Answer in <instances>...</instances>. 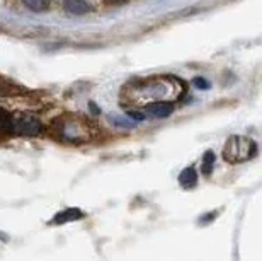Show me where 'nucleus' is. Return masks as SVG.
Segmentation results:
<instances>
[{"label":"nucleus","instance_id":"423d86ee","mask_svg":"<svg viewBox=\"0 0 262 261\" xmlns=\"http://www.w3.org/2000/svg\"><path fill=\"white\" fill-rule=\"evenodd\" d=\"M83 212L80 208H65V210L58 212L56 215L51 218V226H63V224H68V222H75V220H80L83 218Z\"/></svg>","mask_w":262,"mask_h":261},{"label":"nucleus","instance_id":"f8f14e48","mask_svg":"<svg viewBox=\"0 0 262 261\" xmlns=\"http://www.w3.org/2000/svg\"><path fill=\"white\" fill-rule=\"evenodd\" d=\"M192 84H194L198 89H208V87H209L208 81H204L203 77H196V79L192 81Z\"/></svg>","mask_w":262,"mask_h":261},{"label":"nucleus","instance_id":"1a4fd4ad","mask_svg":"<svg viewBox=\"0 0 262 261\" xmlns=\"http://www.w3.org/2000/svg\"><path fill=\"white\" fill-rule=\"evenodd\" d=\"M23 4L33 12H45L50 9L51 0H23Z\"/></svg>","mask_w":262,"mask_h":261},{"label":"nucleus","instance_id":"4468645a","mask_svg":"<svg viewBox=\"0 0 262 261\" xmlns=\"http://www.w3.org/2000/svg\"><path fill=\"white\" fill-rule=\"evenodd\" d=\"M107 5H123V4H126L128 0H104Z\"/></svg>","mask_w":262,"mask_h":261},{"label":"nucleus","instance_id":"20e7f679","mask_svg":"<svg viewBox=\"0 0 262 261\" xmlns=\"http://www.w3.org/2000/svg\"><path fill=\"white\" fill-rule=\"evenodd\" d=\"M43 132V123L31 114H19L12 118V133L26 135V137H36Z\"/></svg>","mask_w":262,"mask_h":261},{"label":"nucleus","instance_id":"ddd939ff","mask_svg":"<svg viewBox=\"0 0 262 261\" xmlns=\"http://www.w3.org/2000/svg\"><path fill=\"white\" fill-rule=\"evenodd\" d=\"M126 114H128V118L135 119V122H141V119H145V118H146L143 113H138V111H128Z\"/></svg>","mask_w":262,"mask_h":261},{"label":"nucleus","instance_id":"39448f33","mask_svg":"<svg viewBox=\"0 0 262 261\" xmlns=\"http://www.w3.org/2000/svg\"><path fill=\"white\" fill-rule=\"evenodd\" d=\"M145 113L151 118H167L174 113V104L169 101H157L145 104Z\"/></svg>","mask_w":262,"mask_h":261},{"label":"nucleus","instance_id":"0eeeda50","mask_svg":"<svg viewBox=\"0 0 262 261\" xmlns=\"http://www.w3.org/2000/svg\"><path fill=\"white\" fill-rule=\"evenodd\" d=\"M63 7L67 12H70L73 15H83L92 10V7L85 0H63Z\"/></svg>","mask_w":262,"mask_h":261},{"label":"nucleus","instance_id":"6e6552de","mask_svg":"<svg viewBox=\"0 0 262 261\" xmlns=\"http://www.w3.org/2000/svg\"><path fill=\"white\" fill-rule=\"evenodd\" d=\"M198 183V173H196V168L194 166H187V168L182 171L179 174V185L186 190H191L194 188Z\"/></svg>","mask_w":262,"mask_h":261},{"label":"nucleus","instance_id":"7ed1b4c3","mask_svg":"<svg viewBox=\"0 0 262 261\" xmlns=\"http://www.w3.org/2000/svg\"><path fill=\"white\" fill-rule=\"evenodd\" d=\"M60 135L61 138L68 140V142H73V144H82L89 140V128H87V123H83L82 119L78 118H72L65 122L61 125L60 128Z\"/></svg>","mask_w":262,"mask_h":261},{"label":"nucleus","instance_id":"9b49d317","mask_svg":"<svg viewBox=\"0 0 262 261\" xmlns=\"http://www.w3.org/2000/svg\"><path fill=\"white\" fill-rule=\"evenodd\" d=\"M214 160H216V157H214V154L211 152V150H208V152L204 154V157H203V173H204V174H211V173H213Z\"/></svg>","mask_w":262,"mask_h":261},{"label":"nucleus","instance_id":"9d476101","mask_svg":"<svg viewBox=\"0 0 262 261\" xmlns=\"http://www.w3.org/2000/svg\"><path fill=\"white\" fill-rule=\"evenodd\" d=\"M12 114H9L5 109L0 108V132L12 133Z\"/></svg>","mask_w":262,"mask_h":261},{"label":"nucleus","instance_id":"f257e3e1","mask_svg":"<svg viewBox=\"0 0 262 261\" xmlns=\"http://www.w3.org/2000/svg\"><path fill=\"white\" fill-rule=\"evenodd\" d=\"M182 86H184L182 81L172 75L150 77V79H143L133 86H128L123 94L135 104H150L157 101L172 103L182 92Z\"/></svg>","mask_w":262,"mask_h":261},{"label":"nucleus","instance_id":"f03ea898","mask_svg":"<svg viewBox=\"0 0 262 261\" xmlns=\"http://www.w3.org/2000/svg\"><path fill=\"white\" fill-rule=\"evenodd\" d=\"M257 154V144L252 138L233 135L227 140L223 149V159L230 164H242L247 163Z\"/></svg>","mask_w":262,"mask_h":261}]
</instances>
